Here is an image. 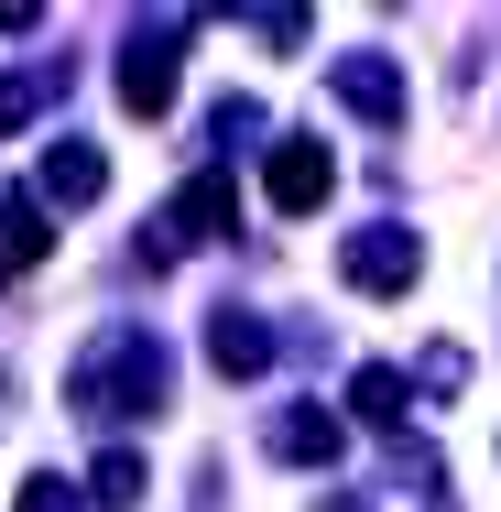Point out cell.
<instances>
[{
  "instance_id": "11",
  "label": "cell",
  "mask_w": 501,
  "mask_h": 512,
  "mask_svg": "<svg viewBox=\"0 0 501 512\" xmlns=\"http://www.w3.org/2000/svg\"><path fill=\"white\" fill-rule=\"evenodd\" d=\"M349 414H360V425H382V436H403V414H414V382H403L393 360H360V382H349Z\"/></svg>"
},
{
  "instance_id": "7",
  "label": "cell",
  "mask_w": 501,
  "mask_h": 512,
  "mask_svg": "<svg viewBox=\"0 0 501 512\" xmlns=\"http://www.w3.org/2000/svg\"><path fill=\"white\" fill-rule=\"evenodd\" d=\"M33 197H44V207H99L109 197V153H99V142H55L44 175H33Z\"/></svg>"
},
{
  "instance_id": "8",
  "label": "cell",
  "mask_w": 501,
  "mask_h": 512,
  "mask_svg": "<svg viewBox=\"0 0 501 512\" xmlns=\"http://www.w3.org/2000/svg\"><path fill=\"white\" fill-rule=\"evenodd\" d=\"M207 360H218L229 382H262V371H273V327L240 316V306H218V316H207Z\"/></svg>"
},
{
  "instance_id": "14",
  "label": "cell",
  "mask_w": 501,
  "mask_h": 512,
  "mask_svg": "<svg viewBox=\"0 0 501 512\" xmlns=\"http://www.w3.org/2000/svg\"><path fill=\"white\" fill-rule=\"evenodd\" d=\"M22 512H88V502H77V480H55V469H33V480H22Z\"/></svg>"
},
{
  "instance_id": "9",
  "label": "cell",
  "mask_w": 501,
  "mask_h": 512,
  "mask_svg": "<svg viewBox=\"0 0 501 512\" xmlns=\"http://www.w3.org/2000/svg\"><path fill=\"white\" fill-rule=\"evenodd\" d=\"M338 447H349V425H338L327 404H295L284 425H273V458H284V469H327Z\"/></svg>"
},
{
  "instance_id": "5",
  "label": "cell",
  "mask_w": 501,
  "mask_h": 512,
  "mask_svg": "<svg viewBox=\"0 0 501 512\" xmlns=\"http://www.w3.org/2000/svg\"><path fill=\"white\" fill-rule=\"evenodd\" d=\"M338 273H349L360 295H403V284L425 273V251H414V229H393V218H371V229H349Z\"/></svg>"
},
{
  "instance_id": "3",
  "label": "cell",
  "mask_w": 501,
  "mask_h": 512,
  "mask_svg": "<svg viewBox=\"0 0 501 512\" xmlns=\"http://www.w3.org/2000/svg\"><path fill=\"white\" fill-rule=\"evenodd\" d=\"M186 33H197V11H164L153 33H131V44H120V99L142 109V120H164V109H175V55H186Z\"/></svg>"
},
{
  "instance_id": "12",
  "label": "cell",
  "mask_w": 501,
  "mask_h": 512,
  "mask_svg": "<svg viewBox=\"0 0 501 512\" xmlns=\"http://www.w3.org/2000/svg\"><path fill=\"white\" fill-rule=\"evenodd\" d=\"M88 491H99V512H142V491H153V469H142V447H99V469H88Z\"/></svg>"
},
{
  "instance_id": "2",
  "label": "cell",
  "mask_w": 501,
  "mask_h": 512,
  "mask_svg": "<svg viewBox=\"0 0 501 512\" xmlns=\"http://www.w3.org/2000/svg\"><path fill=\"white\" fill-rule=\"evenodd\" d=\"M229 229H240V186H229V164H207V175H186V186H175V207L142 229V262L164 273V262H186L197 240H229Z\"/></svg>"
},
{
  "instance_id": "10",
  "label": "cell",
  "mask_w": 501,
  "mask_h": 512,
  "mask_svg": "<svg viewBox=\"0 0 501 512\" xmlns=\"http://www.w3.org/2000/svg\"><path fill=\"white\" fill-rule=\"evenodd\" d=\"M55 251V218H44V197H0V284L11 273H33Z\"/></svg>"
},
{
  "instance_id": "13",
  "label": "cell",
  "mask_w": 501,
  "mask_h": 512,
  "mask_svg": "<svg viewBox=\"0 0 501 512\" xmlns=\"http://www.w3.org/2000/svg\"><path fill=\"white\" fill-rule=\"evenodd\" d=\"M55 88H66V66H33V77H0V131H22V120H33V109L55 99Z\"/></svg>"
},
{
  "instance_id": "6",
  "label": "cell",
  "mask_w": 501,
  "mask_h": 512,
  "mask_svg": "<svg viewBox=\"0 0 501 512\" xmlns=\"http://www.w3.org/2000/svg\"><path fill=\"white\" fill-rule=\"evenodd\" d=\"M327 88L360 109V120L403 131V66H393V55H338V66H327Z\"/></svg>"
},
{
  "instance_id": "1",
  "label": "cell",
  "mask_w": 501,
  "mask_h": 512,
  "mask_svg": "<svg viewBox=\"0 0 501 512\" xmlns=\"http://www.w3.org/2000/svg\"><path fill=\"white\" fill-rule=\"evenodd\" d=\"M66 404L88 425H120V414H164V349L153 338H99L77 371H66Z\"/></svg>"
},
{
  "instance_id": "15",
  "label": "cell",
  "mask_w": 501,
  "mask_h": 512,
  "mask_svg": "<svg viewBox=\"0 0 501 512\" xmlns=\"http://www.w3.org/2000/svg\"><path fill=\"white\" fill-rule=\"evenodd\" d=\"M207 131H218V153H229V142H251V131H262V109H251V99H218Z\"/></svg>"
},
{
  "instance_id": "4",
  "label": "cell",
  "mask_w": 501,
  "mask_h": 512,
  "mask_svg": "<svg viewBox=\"0 0 501 512\" xmlns=\"http://www.w3.org/2000/svg\"><path fill=\"white\" fill-rule=\"evenodd\" d=\"M262 197L284 207V218H316V207L338 197V153H327L316 131H284V142L262 153Z\"/></svg>"
}]
</instances>
